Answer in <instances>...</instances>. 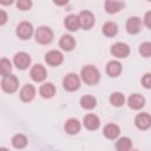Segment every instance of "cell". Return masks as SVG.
<instances>
[{"label": "cell", "mask_w": 151, "mask_h": 151, "mask_svg": "<svg viewBox=\"0 0 151 151\" xmlns=\"http://www.w3.org/2000/svg\"><path fill=\"white\" fill-rule=\"evenodd\" d=\"M59 46L64 51H72L76 47V40L72 35L70 34H64L59 41Z\"/></svg>", "instance_id": "5bb4252c"}, {"label": "cell", "mask_w": 151, "mask_h": 151, "mask_svg": "<svg viewBox=\"0 0 151 151\" xmlns=\"http://www.w3.org/2000/svg\"><path fill=\"white\" fill-rule=\"evenodd\" d=\"M12 144L17 149H24L27 145V138L24 134H20V133L19 134H15L12 138Z\"/></svg>", "instance_id": "484cf974"}, {"label": "cell", "mask_w": 151, "mask_h": 151, "mask_svg": "<svg viewBox=\"0 0 151 151\" xmlns=\"http://www.w3.org/2000/svg\"><path fill=\"white\" fill-rule=\"evenodd\" d=\"M142 83H143V85H144L146 88H150V87H151V74H150V73H146V74L143 77Z\"/></svg>", "instance_id": "4dcf8cb0"}, {"label": "cell", "mask_w": 151, "mask_h": 151, "mask_svg": "<svg viewBox=\"0 0 151 151\" xmlns=\"http://www.w3.org/2000/svg\"><path fill=\"white\" fill-rule=\"evenodd\" d=\"M123 7H124V2L122 1H113V0L105 1V9L107 13H117Z\"/></svg>", "instance_id": "7402d4cb"}, {"label": "cell", "mask_w": 151, "mask_h": 151, "mask_svg": "<svg viewBox=\"0 0 151 151\" xmlns=\"http://www.w3.org/2000/svg\"><path fill=\"white\" fill-rule=\"evenodd\" d=\"M131 145H132V143H131V139L129 137H122L118 139L116 147L118 151H130Z\"/></svg>", "instance_id": "cb8c5ba5"}, {"label": "cell", "mask_w": 151, "mask_h": 151, "mask_svg": "<svg viewBox=\"0 0 151 151\" xmlns=\"http://www.w3.org/2000/svg\"><path fill=\"white\" fill-rule=\"evenodd\" d=\"M18 85H19V80L13 74H8V76H5L2 78V81H1V87L5 92L7 93H13L17 91L18 88Z\"/></svg>", "instance_id": "3957f363"}, {"label": "cell", "mask_w": 151, "mask_h": 151, "mask_svg": "<svg viewBox=\"0 0 151 151\" xmlns=\"http://www.w3.org/2000/svg\"><path fill=\"white\" fill-rule=\"evenodd\" d=\"M134 151H137V150H134Z\"/></svg>", "instance_id": "e575fe53"}, {"label": "cell", "mask_w": 151, "mask_h": 151, "mask_svg": "<svg viewBox=\"0 0 151 151\" xmlns=\"http://www.w3.org/2000/svg\"><path fill=\"white\" fill-rule=\"evenodd\" d=\"M111 53L117 58H126L130 54V47L124 42H116L111 47Z\"/></svg>", "instance_id": "52a82bcc"}, {"label": "cell", "mask_w": 151, "mask_h": 151, "mask_svg": "<svg viewBox=\"0 0 151 151\" xmlns=\"http://www.w3.org/2000/svg\"><path fill=\"white\" fill-rule=\"evenodd\" d=\"M63 85H64V88L67 91H76L79 88V85H80L79 77L76 73H68L67 76H65L63 80Z\"/></svg>", "instance_id": "277c9868"}, {"label": "cell", "mask_w": 151, "mask_h": 151, "mask_svg": "<svg viewBox=\"0 0 151 151\" xmlns=\"http://www.w3.org/2000/svg\"><path fill=\"white\" fill-rule=\"evenodd\" d=\"M11 71H12V64L8 59L4 58L0 60V74L1 76H8L11 74Z\"/></svg>", "instance_id": "83f0119b"}, {"label": "cell", "mask_w": 151, "mask_h": 151, "mask_svg": "<svg viewBox=\"0 0 151 151\" xmlns=\"http://www.w3.org/2000/svg\"><path fill=\"white\" fill-rule=\"evenodd\" d=\"M139 52H140V54L143 57L149 58L151 55V44L150 42H143L139 46Z\"/></svg>", "instance_id": "f1b7e54d"}, {"label": "cell", "mask_w": 151, "mask_h": 151, "mask_svg": "<svg viewBox=\"0 0 151 151\" xmlns=\"http://www.w3.org/2000/svg\"><path fill=\"white\" fill-rule=\"evenodd\" d=\"M106 72L110 77H117L122 72V64L117 60H112L106 66Z\"/></svg>", "instance_id": "ac0fdd59"}, {"label": "cell", "mask_w": 151, "mask_h": 151, "mask_svg": "<svg viewBox=\"0 0 151 151\" xmlns=\"http://www.w3.org/2000/svg\"><path fill=\"white\" fill-rule=\"evenodd\" d=\"M134 123H136V126L140 130H146L150 127L151 125V117L149 113L146 112H143V113H139L136 119H134Z\"/></svg>", "instance_id": "30bf717a"}, {"label": "cell", "mask_w": 151, "mask_h": 151, "mask_svg": "<svg viewBox=\"0 0 151 151\" xmlns=\"http://www.w3.org/2000/svg\"><path fill=\"white\" fill-rule=\"evenodd\" d=\"M0 151H9V150H7L6 147H0Z\"/></svg>", "instance_id": "836d02e7"}, {"label": "cell", "mask_w": 151, "mask_h": 151, "mask_svg": "<svg viewBox=\"0 0 151 151\" xmlns=\"http://www.w3.org/2000/svg\"><path fill=\"white\" fill-rule=\"evenodd\" d=\"M33 33V26L31 22H27V21H22L18 25L17 27V35L22 39V40H26V39H29L31 35Z\"/></svg>", "instance_id": "8992f818"}, {"label": "cell", "mask_w": 151, "mask_h": 151, "mask_svg": "<svg viewBox=\"0 0 151 151\" xmlns=\"http://www.w3.org/2000/svg\"><path fill=\"white\" fill-rule=\"evenodd\" d=\"M31 78L34 80V81H42L45 78H46V70L42 65H34L32 68H31Z\"/></svg>", "instance_id": "8fae6325"}, {"label": "cell", "mask_w": 151, "mask_h": 151, "mask_svg": "<svg viewBox=\"0 0 151 151\" xmlns=\"http://www.w3.org/2000/svg\"><path fill=\"white\" fill-rule=\"evenodd\" d=\"M79 26H81L84 29H90L94 25V15L90 11H83L78 15Z\"/></svg>", "instance_id": "5b68a950"}, {"label": "cell", "mask_w": 151, "mask_h": 151, "mask_svg": "<svg viewBox=\"0 0 151 151\" xmlns=\"http://www.w3.org/2000/svg\"><path fill=\"white\" fill-rule=\"evenodd\" d=\"M39 93H40V96L42 98H52L54 96V93H55V87H54L53 84L46 83V84H44V85L40 86Z\"/></svg>", "instance_id": "ffe728a7"}, {"label": "cell", "mask_w": 151, "mask_h": 151, "mask_svg": "<svg viewBox=\"0 0 151 151\" xmlns=\"http://www.w3.org/2000/svg\"><path fill=\"white\" fill-rule=\"evenodd\" d=\"M129 106L133 110H139L142 109L144 105H145V98L142 96V94H138V93H134V94H131L129 97Z\"/></svg>", "instance_id": "7c38bea8"}, {"label": "cell", "mask_w": 151, "mask_h": 151, "mask_svg": "<svg viewBox=\"0 0 151 151\" xmlns=\"http://www.w3.org/2000/svg\"><path fill=\"white\" fill-rule=\"evenodd\" d=\"M80 130V123L78 122V119L71 118L65 123V131L68 134H76L78 133Z\"/></svg>", "instance_id": "d6986e66"}, {"label": "cell", "mask_w": 151, "mask_h": 151, "mask_svg": "<svg viewBox=\"0 0 151 151\" xmlns=\"http://www.w3.org/2000/svg\"><path fill=\"white\" fill-rule=\"evenodd\" d=\"M150 17H151V12H147L146 14H145V25H146V27H151V21H150Z\"/></svg>", "instance_id": "d6a6232c"}, {"label": "cell", "mask_w": 151, "mask_h": 151, "mask_svg": "<svg viewBox=\"0 0 151 151\" xmlns=\"http://www.w3.org/2000/svg\"><path fill=\"white\" fill-rule=\"evenodd\" d=\"M99 78H100L99 71L94 66L87 65V66H84L81 68V79L87 85H94V84H97L99 81Z\"/></svg>", "instance_id": "6da1fadb"}, {"label": "cell", "mask_w": 151, "mask_h": 151, "mask_svg": "<svg viewBox=\"0 0 151 151\" xmlns=\"http://www.w3.org/2000/svg\"><path fill=\"white\" fill-rule=\"evenodd\" d=\"M35 96V88L33 85H25L20 91V98L24 101H31Z\"/></svg>", "instance_id": "2e32d148"}, {"label": "cell", "mask_w": 151, "mask_h": 151, "mask_svg": "<svg viewBox=\"0 0 151 151\" xmlns=\"http://www.w3.org/2000/svg\"><path fill=\"white\" fill-rule=\"evenodd\" d=\"M126 29L131 34H136L142 29V22L138 17H131L126 22Z\"/></svg>", "instance_id": "4fadbf2b"}, {"label": "cell", "mask_w": 151, "mask_h": 151, "mask_svg": "<svg viewBox=\"0 0 151 151\" xmlns=\"http://www.w3.org/2000/svg\"><path fill=\"white\" fill-rule=\"evenodd\" d=\"M53 39V32L51 31L50 27L46 26H41L35 31V40L37 42L45 45V44H50Z\"/></svg>", "instance_id": "7a4b0ae2"}, {"label": "cell", "mask_w": 151, "mask_h": 151, "mask_svg": "<svg viewBox=\"0 0 151 151\" xmlns=\"http://www.w3.org/2000/svg\"><path fill=\"white\" fill-rule=\"evenodd\" d=\"M64 24H65V26H66V28H67L68 31H72V32L77 31V29L79 28L78 15H76V14H70V15H67V17L65 18Z\"/></svg>", "instance_id": "e0dca14e"}, {"label": "cell", "mask_w": 151, "mask_h": 151, "mask_svg": "<svg viewBox=\"0 0 151 151\" xmlns=\"http://www.w3.org/2000/svg\"><path fill=\"white\" fill-rule=\"evenodd\" d=\"M120 133V130L119 127L116 125V124H107L105 127H104V134L106 138L109 139H114L119 136Z\"/></svg>", "instance_id": "44dd1931"}, {"label": "cell", "mask_w": 151, "mask_h": 151, "mask_svg": "<svg viewBox=\"0 0 151 151\" xmlns=\"http://www.w3.org/2000/svg\"><path fill=\"white\" fill-rule=\"evenodd\" d=\"M84 125L88 130H97L100 125V122H99V118L97 116L90 113V114H86L84 117Z\"/></svg>", "instance_id": "9a60e30c"}, {"label": "cell", "mask_w": 151, "mask_h": 151, "mask_svg": "<svg viewBox=\"0 0 151 151\" xmlns=\"http://www.w3.org/2000/svg\"><path fill=\"white\" fill-rule=\"evenodd\" d=\"M31 6H32V1H29V0H19L17 2V7L21 11H26V9L31 8Z\"/></svg>", "instance_id": "f546056e"}, {"label": "cell", "mask_w": 151, "mask_h": 151, "mask_svg": "<svg viewBox=\"0 0 151 151\" xmlns=\"http://www.w3.org/2000/svg\"><path fill=\"white\" fill-rule=\"evenodd\" d=\"M7 19H8V17H7V13H6L5 11L0 9V26H1V25H4V24H6Z\"/></svg>", "instance_id": "1f68e13d"}, {"label": "cell", "mask_w": 151, "mask_h": 151, "mask_svg": "<svg viewBox=\"0 0 151 151\" xmlns=\"http://www.w3.org/2000/svg\"><path fill=\"white\" fill-rule=\"evenodd\" d=\"M124 101H125V97L120 92H114L110 96V103L113 106H122L124 104Z\"/></svg>", "instance_id": "4316f807"}, {"label": "cell", "mask_w": 151, "mask_h": 151, "mask_svg": "<svg viewBox=\"0 0 151 151\" xmlns=\"http://www.w3.org/2000/svg\"><path fill=\"white\" fill-rule=\"evenodd\" d=\"M14 64L19 70H26L31 64V57L25 52H19L14 55Z\"/></svg>", "instance_id": "ba28073f"}, {"label": "cell", "mask_w": 151, "mask_h": 151, "mask_svg": "<svg viewBox=\"0 0 151 151\" xmlns=\"http://www.w3.org/2000/svg\"><path fill=\"white\" fill-rule=\"evenodd\" d=\"M118 32V28H117V25L112 21H107L106 24H104L103 26V33L106 35V37H113L116 35Z\"/></svg>", "instance_id": "d4e9b609"}, {"label": "cell", "mask_w": 151, "mask_h": 151, "mask_svg": "<svg viewBox=\"0 0 151 151\" xmlns=\"http://www.w3.org/2000/svg\"><path fill=\"white\" fill-rule=\"evenodd\" d=\"M45 60H46V63H47L48 65H51V66H58V65H60V64L63 63L64 57H63V54H61L59 51L53 50V51H50V52L46 53Z\"/></svg>", "instance_id": "9c48e42d"}, {"label": "cell", "mask_w": 151, "mask_h": 151, "mask_svg": "<svg viewBox=\"0 0 151 151\" xmlns=\"http://www.w3.org/2000/svg\"><path fill=\"white\" fill-rule=\"evenodd\" d=\"M80 105H81V107H84L86 110H91V109L96 107L97 99L93 96H84L80 99Z\"/></svg>", "instance_id": "603a6c76"}]
</instances>
